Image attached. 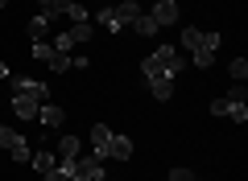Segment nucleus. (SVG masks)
Returning a JSON list of instances; mask_svg holds the SVG:
<instances>
[{
    "label": "nucleus",
    "instance_id": "obj_1",
    "mask_svg": "<svg viewBox=\"0 0 248 181\" xmlns=\"http://www.w3.org/2000/svg\"><path fill=\"white\" fill-rule=\"evenodd\" d=\"M4 83H9V91H13V95H29V99H37V103H46V99H50V86H46V83H37V78L9 74Z\"/></svg>",
    "mask_w": 248,
    "mask_h": 181
},
{
    "label": "nucleus",
    "instance_id": "obj_2",
    "mask_svg": "<svg viewBox=\"0 0 248 181\" xmlns=\"http://www.w3.org/2000/svg\"><path fill=\"white\" fill-rule=\"evenodd\" d=\"M0 148H4V153L13 156V161H29V144H25V136H21V132H13V128H0Z\"/></svg>",
    "mask_w": 248,
    "mask_h": 181
},
{
    "label": "nucleus",
    "instance_id": "obj_3",
    "mask_svg": "<svg viewBox=\"0 0 248 181\" xmlns=\"http://www.w3.org/2000/svg\"><path fill=\"white\" fill-rule=\"evenodd\" d=\"M219 42H223L219 33H203V45H199V50L190 54V58H186V62H195L199 70H207V66H211V62H215V50H219Z\"/></svg>",
    "mask_w": 248,
    "mask_h": 181
},
{
    "label": "nucleus",
    "instance_id": "obj_4",
    "mask_svg": "<svg viewBox=\"0 0 248 181\" xmlns=\"http://www.w3.org/2000/svg\"><path fill=\"white\" fill-rule=\"evenodd\" d=\"M153 58L161 62V70H166V74H178V70L186 66V58L174 50V45H157V50H153Z\"/></svg>",
    "mask_w": 248,
    "mask_h": 181
},
{
    "label": "nucleus",
    "instance_id": "obj_5",
    "mask_svg": "<svg viewBox=\"0 0 248 181\" xmlns=\"http://www.w3.org/2000/svg\"><path fill=\"white\" fill-rule=\"evenodd\" d=\"M149 17L157 21V29H166V25H178V17H182V13H178V4H174V0H157Z\"/></svg>",
    "mask_w": 248,
    "mask_h": 181
},
{
    "label": "nucleus",
    "instance_id": "obj_6",
    "mask_svg": "<svg viewBox=\"0 0 248 181\" xmlns=\"http://www.w3.org/2000/svg\"><path fill=\"white\" fill-rule=\"evenodd\" d=\"M99 173H104V156H75V177H87V181H95Z\"/></svg>",
    "mask_w": 248,
    "mask_h": 181
},
{
    "label": "nucleus",
    "instance_id": "obj_7",
    "mask_svg": "<svg viewBox=\"0 0 248 181\" xmlns=\"http://www.w3.org/2000/svg\"><path fill=\"white\" fill-rule=\"evenodd\" d=\"M37 99H29V95H13V115L17 120H37Z\"/></svg>",
    "mask_w": 248,
    "mask_h": 181
},
{
    "label": "nucleus",
    "instance_id": "obj_8",
    "mask_svg": "<svg viewBox=\"0 0 248 181\" xmlns=\"http://www.w3.org/2000/svg\"><path fill=\"white\" fill-rule=\"evenodd\" d=\"M112 13H116V21H120V29H124V25H137V17H141V4H137V0H120Z\"/></svg>",
    "mask_w": 248,
    "mask_h": 181
},
{
    "label": "nucleus",
    "instance_id": "obj_9",
    "mask_svg": "<svg viewBox=\"0 0 248 181\" xmlns=\"http://www.w3.org/2000/svg\"><path fill=\"white\" fill-rule=\"evenodd\" d=\"M108 156H112V161H133V140H128V136H112Z\"/></svg>",
    "mask_w": 248,
    "mask_h": 181
},
{
    "label": "nucleus",
    "instance_id": "obj_10",
    "mask_svg": "<svg viewBox=\"0 0 248 181\" xmlns=\"http://www.w3.org/2000/svg\"><path fill=\"white\" fill-rule=\"evenodd\" d=\"M37 120H42V128H58V124L66 120V111L54 107V103H42V107H37Z\"/></svg>",
    "mask_w": 248,
    "mask_h": 181
},
{
    "label": "nucleus",
    "instance_id": "obj_11",
    "mask_svg": "<svg viewBox=\"0 0 248 181\" xmlns=\"http://www.w3.org/2000/svg\"><path fill=\"white\" fill-rule=\"evenodd\" d=\"M91 144H95V156H108V144H112L108 124H91Z\"/></svg>",
    "mask_w": 248,
    "mask_h": 181
},
{
    "label": "nucleus",
    "instance_id": "obj_12",
    "mask_svg": "<svg viewBox=\"0 0 248 181\" xmlns=\"http://www.w3.org/2000/svg\"><path fill=\"white\" fill-rule=\"evenodd\" d=\"M149 86H153V99H161V103H166V99L174 95V74H157V78H149Z\"/></svg>",
    "mask_w": 248,
    "mask_h": 181
},
{
    "label": "nucleus",
    "instance_id": "obj_13",
    "mask_svg": "<svg viewBox=\"0 0 248 181\" xmlns=\"http://www.w3.org/2000/svg\"><path fill=\"white\" fill-rule=\"evenodd\" d=\"M79 153H83V140L79 136H62L58 140V156H62V161H75Z\"/></svg>",
    "mask_w": 248,
    "mask_h": 181
},
{
    "label": "nucleus",
    "instance_id": "obj_14",
    "mask_svg": "<svg viewBox=\"0 0 248 181\" xmlns=\"http://www.w3.org/2000/svg\"><path fill=\"white\" fill-rule=\"evenodd\" d=\"M50 25H54V17H46V13H37V17L29 21V37H33V42H46V33H50Z\"/></svg>",
    "mask_w": 248,
    "mask_h": 181
},
{
    "label": "nucleus",
    "instance_id": "obj_15",
    "mask_svg": "<svg viewBox=\"0 0 248 181\" xmlns=\"http://www.w3.org/2000/svg\"><path fill=\"white\" fill-rule=\"evenodd\" d=\"M223 115L236 120V124H244L248 120V103H244V99H223Z\"/></svg>",
    "mask_w": 248,
    "mask_h": 181
},
{
    "label": "nucleus",
    "instance_id": "obj_16",
    "mask_svg": "<svg viewBox=\"0 0 248 181\" xmlns=\"http://www.w3.org/2000/svg\"><path fill=\"white\" fill-rule=\"evenodd\" d=\"M29 165H33L37 173H50V169H58V153H46V148H42V153L29 156Z\"/></svg>",
    "mask_w": 248,
    "mask_h": 181
},
{
    "label": "nucleus",
    "instance_id": "obj_17",
    "mask_svg": "<svg viewBox=\"0 0 248 181\" xmlns=\"http://www.w3.org/2000/svg\"><path fill=\"white\" fill-rule=\"evenodd\" d=\"M37 4L46 17H66V9H71V0H37Z\"/></svg>",
    "mask_w": 248,
    "mask_h": 181
},
{
    "label": "nucleus",
    "instance_id": "obj_18",
    "mask_svg": "<svg viewBox=\"0 0 248 181\" xmlns=\"http://www.w3.org/2000/svg\"><path fill=\"white\" fill-rule=\"evenodd\" d=\"M133 29H137V33H141V37H157V33H161V29H157V21H153L149 13H141V17H137V25H133Z\"/></svg>",
    "mask_w": 248,
    "mask_h": 181
},
{
    "label": "nucleus",
    "instance_id": "obj_19",
    "mask_svg": "<svg viewBox=\"0 0 248 181\" xmlns=\"http://www.w3.org/2000/svg\"><path fill=\"white\" fill-rule=\"evenodd\" d=\"M199 45H203V29H182V50L195 54Z\"/></svg>",
    "mask_w": 248,
    "mask_h": 181
},
{
    "label": "nucleus",
    "instance_id": "obj_20",
    "mask_svg": "<svg viewBox=\"0 0 248 181\" xmlns=\"http://www.w3.org/2000/svg\"><path fill=\"white\" fill-rule=\"evenodd\" d=\"M66 33H71V42H91V33H95V29H91L87 21H75V25L66 29Z\"/></svg>",
    "mask_w": 248,
    "mask_h": 181
},
{
    "label": "nucleus",
    "instance_id": "obj_21",
    "mask_svg": "<svg viewBox=\"0 0 248 181\" xmlns=\"http://www.w3.org/2000/svg\"><path fill=\"white\" fill-rule=\"evenodd\" d=\"M46 66H50L54 74H66V70H71V54H58V50H54V58L46 62Z\"/></svg>",
    "mask_w": 248,
    "mask_h": 181
},
{
    "label": "nucleus",
    "instance_id": "obj_22",
    "mask_svg": "<svg viewBox=\"0 0 248 181\" xmlns=\"http://www.w3.org/2000/svg\"><path fill=\"white\" fill-rule=\"evenodd\" d=\"M95 25H108V33H116V29H120V21H116L112 9H99V13H95Z\"/></svg>",
    "mask_w": 248,
    "mask_h": 181
},
{
    "label": "nucleus",
    "instance_id": "obj_23",
    "mask_svg": "<svg viewBox=\"0 0 248 181\" xmlns=\"http://www.w3.org/2000/svg\"><path fill=\"white\" fill-rule=\"evenodd\" d=\"M141 74H145V78H157V74H166V70H161V62L149 54V58H141Z\"/></svg>",
    "mask_w": 248,
    "mask_h": 181
},
{
    "label": "nucleus",
    "instance_id": "obj_24",
    "mask_svg": "<svg viewBox=\"0 0 248 181\" xmlns=\"http://www.w3.org/2000/svg\"><path fill=\"white\" fill-rule=\"evenodd\" d=\"M228 74L236 78V83H244V78H248V62H244V58H232V66H228Z\"/></svg>",
    "mask_w": 248,
    "mask_h": 181
},
{
    "label": "nucleus",
    "instance_id": "obj_25",
    "mask_svg": "<svg viewBox=\"0 0 248 181\" xmlns=\"http://www.w3.org/2000/svg\"><path fill=\"white\" fill-rule=\"evenodd\" d=\"M33 58H37V62H50V58H54V45H50V42H33Z\"/></svg>",
    "mask_w": 248,
    "mask_h": 181
},
{
    "label": "nucleus",
    "instance_id": "obj_26",
    "mask_svg": "<svg viewBox=\"0 0 248 181\" xmlns=\"http://www.w3.org/2000/svg\"><path fill=\"white\" fill-rule=\"evenodd\" d=\"M66 17H71V21H87V9H83V4H75V0H71V9H66Z\"/></svg>",
    "mask_w": 248,
    "mask_h": 181
},
{
    "label": "nucleus",
    "instance_id": "obj_27",
    "mask_svg": "<svg viewBox=\"0 0 248 181\" xmlns=\"http://www.w3.org/2000/svg\"><path fill=\"white\" fill-rule=\"evenodd\" d=\"M71 45H75V42H71V33H62L58 42H54V50H58V54H71Z\"/></svg>",
    "mask_w": 248,
    "mask_h": 181
},
{
    "label": "nucleus",
    "instance_id": "obj_28",
    "mask_svg": "<svg viewBox=\"0 0 248 181\" xmlns=\"http://www.w3.org/2000/svg\"><path fill=\"white\" fill-rule=\"evenodd\" d=\"M170 181H195V173L190 169H170Z\"/></svg>",
    "mask_w": 248,
    "mask_h": 181
},
{
    "label": "nucleus",
    "instance_id": "obj_29",
    "mask_svg": "<svg viewBox=\"0 0 248 181\" xmlns=\"http://www.w3.org/2000/svg\"><path fill=\"white\" fill-rule=\"evenodd\" d=\"M4 78H9V66H4V62H0V83H4Z\"/></svg>",
    "mask_w": 248,
    "mask_h": 181
},
{
    "label": "nucleus",
    "instance_id": "obj_30",
    "mask_svg": "<svg viewBox=\"0 0 248 181\" xmlns=\"http://www.w3.org/2000/svg\"><path fill=\"white\" fill-rule=\"evenodd\" d=\"M95 181H108V177H104V173H99V177H95Z\"/></svg>",
    "mask_w": 248,
    "mask_h": 181
},
{
    "label": "nucleus",
    "instance_id": "obj_31",
    "mask_svg": "<svg viewBox=\"0 0 248 181\" xmlns=\"http://www.w3.org/2000/svg\"><path fill=\"white\" fill-rule=\"evenodd\" d=\"M4 4H9V0H0V9H4Z\"/></svg>",
    "mask_w": 248,
    "mask_h": 181
}]
</instances>
